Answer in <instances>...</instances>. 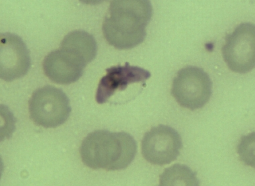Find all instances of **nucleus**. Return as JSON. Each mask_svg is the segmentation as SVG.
<instances>
[{
	"mask_svg": "<svg viewBox=\"0 0 255 186\" xmlns=\"http://www.w3.org/2000/svg\"><path fill=\"white\" fill-rule=\"evenodd\" d=\"M160 186H199L196 174L184 165L167 168L160 176Z\"/></svg>",
	"mask_w": 255,
	"mask_h": 186,
	"instance_id": "obj_11",
	"label": "nucleus"
},
{
	"mask_svg": "<svg viewBox=\"0 0 255 186\" xmlns=\"http://www.w3.org/2000/svg\"><path fill=\"white\" fill-rule=\"evenodd\" d=\"M222 48L224 60L234 72L246 73L255 65V27L251 23L237 26L225 38Z\"/></svg>",
	"mask_w": 255,
	"mask_h": 186,
	"instance_id": "obj_5",
	"label": "nucleus"
},
{
	"mask_svg": "<svg viewBox=\"0 0 255 186\" xmlns=\"http://www.w3.org/2000/svg\"><path fill=\"white\" fill-rule=\"evenodd\" d=\"M152 16V5L148 0H115L103 22V35L117 49H131L145 40Z\"/></svg>",
	"mask_w": 255,
	"mask_h": 186,
	"instance_id": "obj_1",
	"label": "nucleus"
},
{
	"mask_svg": "<svg viewBox=\"0 0 255 186\" xmlns=\"http://www.w3.org/2000/svg\"><path fill=\"white\" fill-rule=\"evenodd\" d=\"M80 152L84 164L89 168L120 170L128 168L133 162L137 144L129 133L97 130L84 139Z\"/></svg>",
	"mask_w": 255,
	"mask_h": 186,
	"instance_id": "obj_2",
	"label": "nucleus"
},
{
	"mask_svg": "<svg viewBox=\"0 0 255 186\" xmlns=\"http://www.w3.org/2000/svg\"><path fill=\"white\" fill-rule=\"evenodd\" d=\"M29 109L34 123L46 128H54L65 123L72 110L65 92L51 86L35 91L29 102Z\"/></svg>",
	"mask_w": 255,
	"mask_h": 186,
	"instance_id": "obj_3",
	"label": "nucleus"
},
{
	"mask_svg": "<svg viewBox=\"0 0 255 186\" xmlns=\"http://www.w3.org/2000/svg\"><path fill=\"white\" fill-rule=\"evenodd\" d=\"M31 67L30 51L20 37L11 33L0 36V76L12 81L22 78Z\"/></svg>",
	"mask_w": 255,
	"mask_h": 186,
	"instance_id": "obj_7",
	"label": "nucleus"
},
{
	"mask_svg": "<svg viewBox=\"0 0 255 186\" xmlns=\"http://www.w3.org/2000/svg\"><path fill=\"white\" fill-rule=\"evenodd\" d=\"M106 73L99 81L96 92V101L100 104L106 102L117 91H124L134 83L145 82L151 77L149 71L131 66L128 62L124 66L118 65L107 69Z\"/></svg>",
	"mask_w": 255,
	"mask_h": 186,
	"instance_id": "obj_8",
	"label": "nucleus"
},
{
	"mask_svg": "<svg viewBox=\"0 0 255 186\" xmlns=\"http://www.w3.org/2000/svg\"><path fill=\"white\" fill-rule=\"evenodd\" d=\"M212 90L209 75L200 67L188 66L178 71L173 81L172 94L182 107L194 110L207 104Z\"/></svg>",
	"mask_w": 255,
	"mask_h": 186,
	"instance_id": "obj_4",
	"label": "nucleus"
},
{
	"mask_svg": "<svg viewBox=\"0 0 255 186\" xmlns=\"http://www.w3.org/2000/svg\"><path fill=\"white\" fill-rule=\"evenodd\" d=\"M60 49L86 67L97 56V44L94 37L85 31H73L63 39Z\"/></svg>",
	"mask_w": 255,
	"mask_h": 186,
	"instance_id": "obj_10",
	"label": "nucleus"
},
{
	"mask_svg": "<svg viewBox=\"0 0 255 186\" xmlns=\"http://www.w3.org/2000/svg\"><path fill=\"white\" fill-rule=\"evenodd\" d=\"M182 148V139L178 131L167 125L153 127L145 133L141 143L145 160L163 166L176 160Z\"/></svg>",
	"mask_w": 255,
	"mask_h": 186,
	"instance_id": "obj_6",
	"label": "nucleus"
},
{
	"mask_svg": "<svg viewBox=\"0 0 255 186\" xmlns=\"http://www.w3.org/2000/svg\"><path fill=\"white\" fill-rule=\"evenodd\" d=\"M85 65L61 49L54 50L46 56L43 69L46 76L58 84L68 85L79 80Z\"/></svg>",
	"mask_w": 255,
	"mask_h": 186,
	"instance_id": "obj_9",
	"label": "nucleus"
}]
</instances>
